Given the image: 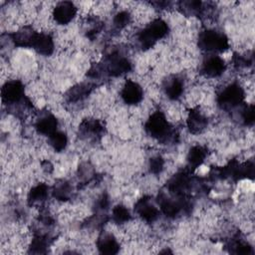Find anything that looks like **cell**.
Returning a JSON list of instances; mask_svg holds the SVG:
<instances>
[{"label": "cell", "mask_w": 255, "mask_h": 255, "mask_svg": "<svg viewBox=\"0 0 255 255\" xmlns=\"http://www.w3.org/2000/svg\"><path fill=\"white\" fill-rule=\"evenodd\" d=\"M167 33V25L164 21L157 19L152 21L139 35L141 46L149 48L157 40L161 39Z\"/></svg>", "instance_id": "obj_1"}, {"label": "cell", "mask_w": 255, "mask_h": 255, "mask_svg": "<svg viewBox=\"0 0 255 255\" xmlns=\"http://www.w3.org/2000/svg\"><path fill=\"white\" fill-rule=\"evenodd\" d=\"M200 45L206 50L222 51L227 48L228 42L224 35L215 31H206L200 37Z\"/></svg>", "instance_id": "obj_2"}, {"label": "cell", "mask_w": 255, "mask_h": 255, "mask_svg": "<svg viewBox=\"0 0 255 255\" xmlns=\"http://www.w3.org/2000/svg\"><path fill=\"white\" fill-rule=\"evenodd\" d=\"M145 128L151 136L159 138L167 134L168 123L165 117L161 113L157 112V113H154L146 122Z\"/></svg>", "instance_id": "obj_3"}, {"label": "cell", "mask_w": 255, "mask_h": 255, "mask_svg": "<svg viewBox=\"0 0 255 255\" xmlns=\"http://www.w3.org/2000/svg\"><path fill=\"white\" fill-rule=\"evenodd\" d=\"M243 97L242 89L237 85H231L219 95L218 102L225 107H234L242 101Z\"/></svg>", "instance_id": "obj_4"}, {"label": "cell", "mask_w": 255, "mask_h": 255, "mask_svg": "<svg viewBox=\"0 0 255 255\" xmlns=\"http://www.w3.org/2000/svg\"><path fill=\"white\" fill-rule=\"evenodd\" d=\"M76 7L71 2H61L54 9V18L59 24L69 23L76 14Z\"/></svg>", "instance_id": "obj_5"}, {"label": "cell", "mask_w": 255, "mask_h": 255, "mask_svg": "<svg viewBox=\"0 0 255 255\" xmlns=\"http://www.w3.org/2000/svg\"><path fill=\"white\" fill-rule=\"evenodd\" d=\"M122 98L127 104L135 105L142 99V90L138 84L132 81H128L123 88Z\"/></svg>", "instance_id": "obj_6"}, {"label": "cell", "mask_w": 255, "mask_h": 255, "mask_svg": "<svg viewBox=\"0 0 255 255\" xmlns=\"http://www.w3.org/2000/svg\"><path fill=\"white\" fill-rule=\"evenodd\" d=\"M23 95V86L19 81L7 82L2 88V98L6 102L15 103Z\"/></svg>", "instance_id": "obj_7"}, {"label": "cell", "mask_w": 255, "mask_h": 255, "mask_svg": "<svg viewBox=\"0 0 255 255\" xmlns=\"http://www.w3.org/2000/svg\"><path fill=\"white\" fill-rule=\"evenodd\" d=\"M31 47L34 48L40 54L50 55L54 50V43L49 35L36 34Z\"/></svg>", "instance_id": "obj_8"}, {"label": "cell", "mask_w": 255, "mask_h": 255, "mask_svg": "<svg viewBox=\"0 0 255 255\" xmlns=\"http://www.w3.org/2000/svg\"><path fill=\"white\" fill-rule=\"evenodd\" d=\"M130 69V64L125 58L119 56H113L108 62V72L112 76H120L124 73L128 72Z\"/></svg>", "instance_id": "obj_9"}, {"label": "cell", "mask_w": 255, "mask_h": 255, "mask_svg": "<svg viewBox=\"0 0 255 255\" xmlns=\"http://www.w3.org/2000/svg\"><path fill=\"white\" fill-rule=\"evenodd\" d=\"M57 125L58 124L56 118L52 115H47L38 121L36 124V128L39 132L50 136L55 131H57Z\"/></svg>", "instance_id": "obj_10"}, {"label": "cell", "mask_w": 255, "mask_h": 255, "mask_svg": "<svg viewBox=\"0 0 255 255\" xmlns=\"http://www.w3.org/2000/svg\"><path fill=\"white\" fill-rule=\"evenodd\" d=\"M224 68H225L224 61L219 57L209 58L203 66V70L205 74L210 77L219 76L224 71Z\"/></svg>", "instance_id": "obj_11"}, {"label": "cell", "mask_w": 255, "mask_h": 255, "mask_svg": "<svg viewBox=\"0 0 255 255\" xmlns=\"http://www.w3.org/2000/svg\"><path fill=\"white\" fill-rule=\"evenodd\" d=\"M187 124L190 130L196 133V132H200L202 129L205 128L207 125V120L199 111L194 110L190 113Z\"/></svg>", "instance_id": "obj_12"}, {"label": "cell", "mask_w": 255, "mask_h": 255, "mask_svg": "<svg viewBox=\"0 0 255 255\" xmlns=\"http://www.w3.org/2000/svg\"><path fill=\"white\" fill-rule=\"evenodd\" d=\"M136 210L141 215V217L146 221H153L157 217L156 208L150 205L147 199L142 198L140 201H138Z\"/></svg>", "instance_id": "obj_13"}, {"label": "cell", "mask_w": 255, "mask_h": 255, "mask_svg": "<svg viewBox=\"0 0 255 255\" xmlns=\"http://www.w3.org/2000/svg\"><path fill=\"white\" fill-rule=\"evenodd\" d=\"M98 248L103 253L114 254L119 250V244L114 236L112 235H104L98 241Z\"/></svg>", "instance_id": "obj_14"}, {"label": "cell", "mask_w": 255, "mask_h": 255, "mask_svg": "<svg viewBox=\"0 0 255 255\" xmlns=\"http://www.w3.org/2000/svg\"><path fill=\"white\" fill-rule=\"evenodd\" d=\"M205 149L201 146H194L188 153V161L194 166H198L202 163L205 157Z\"/></svg>", "instance_id": "obj_15"}, {"label": "cell", "mask_w": 255, "mask_h": 255, "mask_svg": "<svg viewBox=\"0 0 255 255\" xmlns=\"http://www.w3.org/2000/svg\"><path fill=\"white\" fill-rule=\"evenodd\" d=\"M182 91H183V88H182V84L179 80L177 79H174L172 80L166 87V95L174 100V99H177L181 94H182Z\"/></svg>", "instance_id": "obj_16"}, {"label": "cell", "mask_w": 255, "mask_h": 255, "mask_svg": "<svg viewBox=\"0 0 255 255\" xmlns=\"http://www.w3.org/2000/svg\"><path fill=\"white\" fill-rule=\"evenodd\" d=\"M50 143L55 150L60 151L65 147L67 143V137L63 132L55 131L53 134L50 135Z\"/></svg>", "instance_id": "obj_17"}, {"label": "cell", "mask_w": 255, "mask_h": 255, "mask_svg": "<svg viewBox=\"0 0 255 255\" xmlns=\"http://www.w3.org/2000/svg\"><path fill=\"white\" fill-rule=\"evenodd\" d=\"M113 217L117 223H125L129 219V212L125 206L118 205L113 210Z\"/></svg>", "instance_id": "obj_18"}, {"label": "cell", "mask_w": 255, "mask_h": 255, "mask_svg": "<svg viewBox=\"0 0 255 255\" xmlns=\"http://www.w3.org/2000/svg\"><path fill=\"white\" fill-rule=\"evenodd\" d=\"M47 195V186L45 184H39L32 188L29 194V198L32 202L42 200Z\"/></svg>", "instance_id": "obj_19"}, {"label": "cell", "mask_w": 255, "mask_h": 255, "mask_svg": "<svg viewBox=\"0 0 255 255\" xmlns=\"http://www.w3.org/2000/svg\"><path fill=\"white\" fill-rule=\"evenodd\" d=\"M129 22V14L128 12H120L114 19V23L118 28L125 27Z\"/></svg>", "instance_id": "obj_20"}, {"label": "cell", "mask_w": 255, "mask_h": 255, "mask_svg": "<svg viewBox=\"0 0 255 255\" xmlns=\"http://www.w3.org/2000/svg\"><path fill=\"white\" fill-rule=\"evenodd\" d=\"M163 167V160L160 157H155L150 160V170L153 173L159 172Z\"/></svg>", "instance_id": "obj_21"}, {"label": "cell", "mask_w": 255, "mask_h": 255, "mask_svg": "<svg viewBox=\"0 0 255 255\" xmlns=\"http://www.w3.org/2000/svg\"><path fill=\"white\" fill-rule=\"evenodd\" d=\"M243 119L246 124H252L254 121V108L253 106L247 107V109L244 111Z\"/></svg>", "instance_id": "obj_22"}]
</instances>
